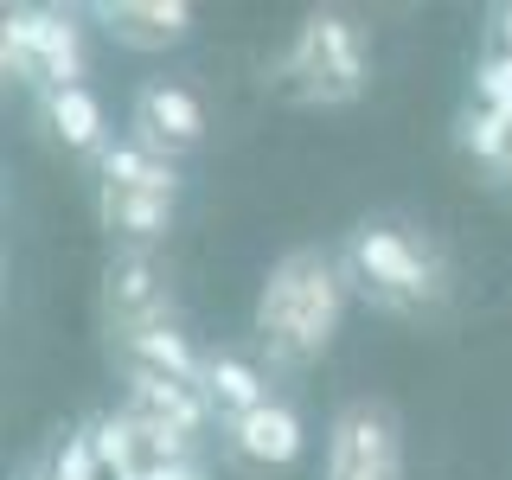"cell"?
I'll list each match as a JSON object with an SVG mask.
<instances>
[{
    "label": "cell",
    "instance_id": "9c48e42d",
    "mask_svg": "<svg viewBox=\"0 0 512 480\" xmlns=\"http://www.w3.org/2000/svg\"><path fill=\"white\" fill-rule=\"evenodd\" d=\"M103 301L116 314V333L122 327H167L173 320V301H167V276L148 250H116L103 276Z\"/></svg>",
    "mask_w": 512,
    "mask_h": 480
},
{
    "label": "cell",
    "instance_id": "ffe728a7",
    "mask_svg": "<svg viewBox=\"0 0 512 480\" xmlns=\"http://www.w3.org/2000/svg\"><path fill=\"white\" fill-rule=\"evenodd\" d=\"M141 480H212L199 461H160V468H141Z\"/></svg>",
    "mask_w": 512,
    "mask_h": 480
},
{
    "label": "cell",
    "instance_id": "3957f363",
    "mask_svg": "<svg viewBox=\"0 0 512 480\" xmlns=\"http://www.w3.org/2000/svg\"><path fill=\"white\" fill-rule=\"evenodd\" d=\"M372 84V52H365V32L346 13L320 7L295 26V39L282 45V58L269 64V90L288 96L301 109H346L359 103Z\"/></svg>",
    "mask_w": 512,
    "mask_h": 480
},
{
    "label": "cell",
    "instance_id": "5b68a950",
    "mask_svg": "<svg viewBox=\"0 0 512 480\" xmlns=\"http://www.w3.org/2000/svg\"><path fill=\"white\" fill-rule=\"evenodd\" d=\"M320 480H404V423L384 397H352L333 410Z\"/></svg>",
    "mask_w": 512,
    "mask_h": 480
},
{
    "label": "cell",
    "instance_id": "ba28073f",
    "mask_svg": "<svg viewBox=\"0 0 512 480\" xmlns=\"http://www.w3.org/2000/svg\"><path fill=\"white\" fill-rule=\"evenodd\" d=\"M84 13L103 26L109 45H122V52H167V45L192 39V7L186 0H96Z\"/></svg>",
    "mask_w": 512,
    "mask_h": 480
},
{
    "label": "cell",
    "instance_id": "7a4b0ae2",
    "mask_svg": "<svg viewBox=\"0 0 512 480\" xmlns=\"http://www.w3.org/2000/svg\"><path fill=\"white\" fill-rule=\"evenodd\" d=\"M352 295L378 314H436L448 301V256L429 231L404 218H359L340 244Z\"/></svg>",
    "mask_w": 512,
    "mask_h": 480
},
{
    "label": "cell",
    "instance_id": "9a60e30c",
    "mask_svg": "<svg viewBox=\"0 0 512 480\" xmlns=\"http://www.w3.org/2000/svg\"><path fill=\"white\" fill-rule=\"evenodd\" d=\"M205 397H212L218 423H231V416L263 410L276 391H269V372H263V365L237 359V352H212V359H205Z\"/></svg>",
    "mask_w": 512,
    "mask_h": 480
},
{
    "label": "cell",
    "instance_id": "7402d4cb",
    "mask_svg": "<svg viewBox=\"0 0 512 480\" xmlns=\"http://www.w3.org/2000/svg\"><path fill=\"white\" fill-rule=\"evenodd\" d=\"M500 180H512V154H506V167H500Z\"/></svg>",
    "mask_w": 512,
    "mask_h": 480
},
{
    "label": "cell",
    "instance_id": "52a82bcc",
    "mask_svg": "<svg viewBox=\"0 0 512 480\" xmlns=\"http://www.w3.org/2000/svg\"><path fill=\"white\" fill-rule=\"evenodd\" d=\"M128 141H141L148 154H192L205 141V103L173 77H154V84L135 90V122H128Z\"/></svg>",
    "mask_w": 512,
    "mask_h": 480
},
{
    "label": "cell",
    "instance_id": "603a6c76",
    "mask_svg": "<svg viewBox=\"0 0 512 480\" xmlns=\"http://www.w3.org/2000/svg\"><path fill=\"white\" fill-rule=\"evenodd\" d=\"M26 480H52V474H45V468H32V474H26Z\"/></svg>",
    "mask_w": 512,
    "mask_h": 480
},
{
    "label": "cell",
    "instance_id": "2e32d148",
    "mask_svg": "<svg viewBox=\"0 0 512 480\" xmlns=\"http://www.w3.org/2000/svg\"><path fill=\"white\" fill-rule=\"evenodd\" d=\"M90 448H96V461H103V474H141L148 461H141V429H135V416L116 410V416H96L90 423Z\"/></svg>",
    "mask_w": 512,
    "mask_h": 480
},
{
    "label": "cell",
    "instance_id": "7c38bea8",
    "mask_svg": "<svg viewBox=\"0 0 512 480\" xmlns=\"http://www.w3.org/2000/svg\"><path fill=\"white\" fill-rule=\"evenodd\" d=\"M39 122L52 128V141L64 154H103L109 148V116H103V103H96L90 84L39 90Z\"/></svg>",
    "mask_w": 512,
    "mask_h": 480
},
{
    "label": "cell",
    "instance_id": "e0dca14e",
    "mask_svg": "<svg viewBox=\"0 0 512 480\" xmlns=\"http://www.w3.org/2000/svg\"><path fill=\"white\" fill-rule=\"evenodd\" d=\"M461 148H468L474 160H487V167H506V154H512V116L474 103L468 116H461Z\"/></svg>",
    "mask_w": 512,
    "mask_h": 480
},
{
    "label": "cell",
    "instance_id": "6da1fadb",
    "mask_svg": "<svg viewBox=\"0 0 512 480\" xmlns=\"http://www.w3.org/2000/svg\"><path fill=\"white\" fill-rule=\"evenodd\" d=\"M346 308H352V276L340 250H314V244L282 250L250 308L256 352L269 359V372H301L340 340Z\"/></svg>",
    "mask_w": 512,
    "mask_h": 480
},
{
    "label": "cell",
    "instance_id": "8fae6325",
    "mask_svg": "<svg viewBox=\"0 0 512 480\" xmlns=\"http://www.w3.org/2000/svg\"><path fill=\"white\" fill-rule=\"evenodd\" d=\"M116 346H122V365H141V372H160V378H180L192 391H205V352L173 320L167 327H122Z\"/></svg>",
    "mask_w": 512,
    "mask_h": 480
},
{
    "label": "cell",
    "instance_id": "277c9868",
    "mask_svg": "<svg viewBox=\"0 0 512 480\" xmlns=\"http://www.w3.org/2000/svg\"><path fill=\"white\" fill-rule=\"evenodd\" d=\"M0 64L26 90L84 84V26L71 7H7L0 13Z\"/></svg>",
    "mask_w": 512,
    "mask_h": 480
},
{
    "label": "cell",
    "instance_id": "5bb4252c",
    "mask_svg": "<svg viewBox=\"0 0 512 480\" xmlns=\"http://www.w3.org/2000/svg\"><path fill=\"white\" fill-rule=\"evenodd\" d=\"M96 186H122V192H160L173 199L180 192V167L167 154H148L141 141H109L96 154Z\"/></svg>",
    "mask_w": 512,
    "mask_h": 480
},
{
    "label": "cell",
    "instance_id": "30bf717a",
    "mask_svg": "<svg viewBox=\"0 0 512 480\" xmlns=\"http://www.w3.org/2000/svg\"><path fill=\"white\" fill-rule=\"evenodd\" d=\"M122 384H128V410L135 416H154V423H167V429H180V436L199 442L205 429H212V397L205 391H192V384L180 378H160V372H141V365H122Z\"/></svg>",
    "mask_w": 512,
    "mask_h": 480
},
{
    "label": "cell",
    "instance_id": "4fadbf2b",
    "mask_svg": "<svg viewBox=\"0 0 512 480\" xmlns=\"http://www.w3.org/2000/svg\"><path fill=\"white\" fill-rule=\"evenodd\" d=\"M96 218H103V231H116L128 250H154V244L173 237V199H160V192L96 186Z\"/></svg>",
    "mask_w": 512,
    "mask_h": 480
},
{
    "label": "cell",
    "instance_id": "44dd1931",
    "mask_svg": "<svg viewBox=\"0 0 512 480\" xmlns=\"http://www.w3.org/2000/svg\"><path fill=\"white\" fill-rule=\"evenodd\" d=\"M500 39L512 45V7H500Z\"/></svg>",
    "mask_w": 512,
    "mask_h": 480
},
{
    "label": "cell",
    "instance_id": "ac0fdd59",
    "mask_svg": "<svg viewBox=\"0 0 512 480\" xmlns=\"http://www.w3.org/2000/svg\"><path fill=\"white\" fill-rule=\"evenodd\" d=\"M474 96H480V109L512 116V64H506V52H493V58L474 64Z\"/></svg>",
    "mask_w": 512,
    "mask_h": 480
},
{
    "label": "cell",
    "instance_id": "8992f818",
    "mask_svg": "<svg viewBox=\"0 0 512 480\" xmlns=\"http://www.w3.org/2000/svg\"><path fill=\"white\" fill-rule=\"evenodd\" d=\"M218 429H224V455L250 474H282V468H295L301 448H308V423H301V410L282 404V397H269L263 410L231 416V423H218Z\"/></svg>",
    "mask_w": 512,
    "mask_h": 480
},
{
    "label": "cell",
    "instance_id": "d6986e66",
    "mask_svg": "<svg viewBox=\"0 0 512 480\" xmlns=\"http://www.w3.org/2000/svg\"><path fill=\"white\" fill-rule=\"evenodd\" d=\"M52 480H103V461H96V448H90V429L64 436V448L52 455Z\"/></svg>",
    "mask_w": 512,
    "mask_h": 480
}]
</instances>
